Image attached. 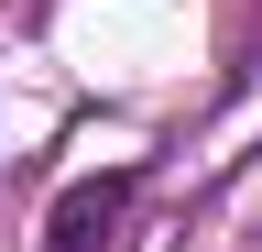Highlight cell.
I'll use <instances>...</instances> for the list:
<instances>
[{"label": "cell", "instance_id": "1", "mask_svg": "<svg viewBox=\"0 0 262 252\" xmlns=\"http://www.w3.org/2000/svg\"><path fill=\"white\" fill-rule=\"evenodd\" d=\"M120 208H131V165H110V176H77V186L55 198V219H44V252H98Z\"/></svg>", "mask_w": 262, "mask_h": 252}]
</instances>
